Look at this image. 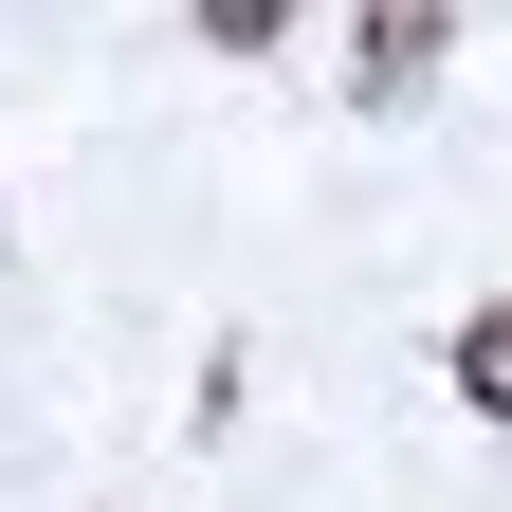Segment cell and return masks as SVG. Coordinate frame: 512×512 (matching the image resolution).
<instances>
[{
    "label": "cell",
    "mask_w": 512,
    "mask_h": 512,
    "mask_svg": "<svg viewBox=\"0 0 512 512\" xmlns=\"http://www.w3.org/2000/svg\"><path fill=\"white\" fill-rule=\"evenodd\" d=\"M439 55H458V19H439V0H384V19L348 37V74H366V110H403V92L439 74Z\"/></svg>",
    "instance_id": "cell-1"
},
{
    "label": "cell",
    "mask_w": 512,
    "mask_h": 512,
    "mask_svg": "<svg viewBox=\"0 0 512 512\" xmlns=\"http://www.w3.org/2000/svg\"><path fill=\"white\" fill-rule=\"evenodd\" d=\"M458 403H476V421H512V293H494V311H458Z\"/></svg>",
    "instance_id": "cell-2"
}]
</instances>
